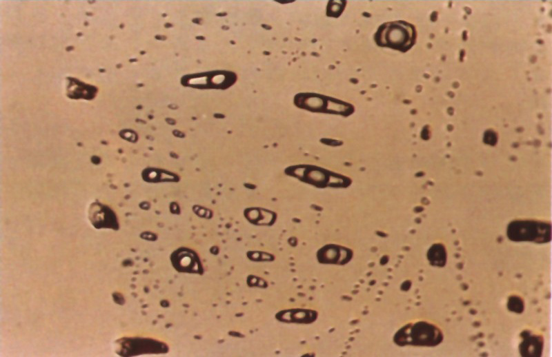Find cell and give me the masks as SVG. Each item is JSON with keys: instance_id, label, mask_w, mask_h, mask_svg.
Returning <instances> with one entry per match:
<instances>
[{"instance_id": "1", "label": "cell", "mask_w": 552, "mask_h": 357, "mask_svg": "<svg viewBox=\"0 0 552 357\" xmlns=\"http://www.w3.org/2000/svg\"><path fill=\"white\" fill-rule=\"evenodd\" d=\"M378 44L404 50L413 41V30L408 24L393 22L381 27L376 34Z\"/></svg>"}]
</instances>
